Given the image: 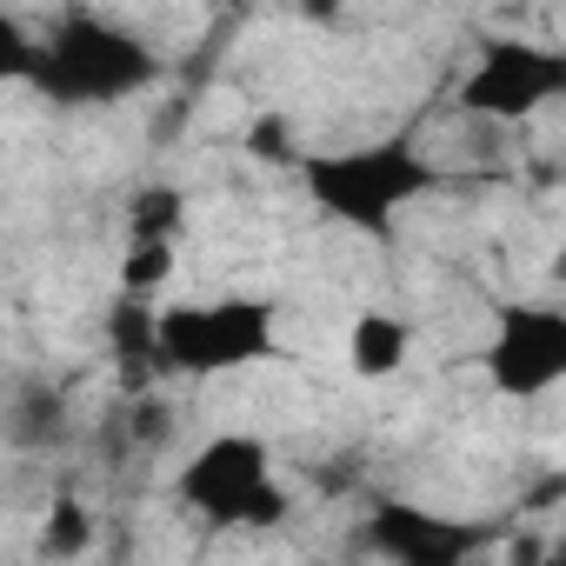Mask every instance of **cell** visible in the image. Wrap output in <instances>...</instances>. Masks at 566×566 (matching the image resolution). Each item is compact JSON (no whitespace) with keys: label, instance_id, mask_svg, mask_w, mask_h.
<instances>
[{"label":"cell","instance_id":"277c9868","mask_svg":"<svg viewBox=\"0 0 566 566\" xmlns=\"http://www.w3.org/2000/svg\"><path fill=\"white\" fill-rule=\"evenodd\" d=\"M174 493L207 526H280L294 513V493L273 473V453H266L260 433H213V440H200L180 460Z\"/></svg>","mask_w":566,"mask_h":566},{"label":"cell","instance_id":"5b68a950","mask_svg":"<svg viewBox=\"0 0 566 566\" xmlns=\"http://www.w3.org/2000/svg\"><path fill=\"white\" fill-rule=\"evenodd\" d=\"M467 120L486 127H520L553 107H566V48L533 41V34H486L453 87Z\"/></svg>","mask_w":566,"mask_h":566},{"label":"cell","instance_id":"9a60e30c","mask_svg":"<svg viewBox=\"0 0 566 566\" xmlns=\"http://www.w3.org/2000/svg\"><path fill=\"white\" fill-rule=\"evenodd\" d=\"M553 280H559V287H566V253H559V260H553Z\"/></svg>","mask_w":566,"mask_h":566},{"label":"cell","instance_id":"2e32d148","mask_svg":"<svg viewBox=\"0 0 566 566\" xmlns=\"http://www.w3.org/2000/svg\"><path fill=\"white\" fill-rule=\"evenodd\" d=\"M553 559H566V539H553Z\"/></svg>","mask_w":566,"mask_h":566},{"label":"cell","instance_id":"6da1fadb","mask_svg":"<svg viewBox=\"0 0 566 566\" xmlns=\"http://www.w3.org/2000/svg\"><path fill=\"white\" fill-rule=\"evenodd\" d=\"M301 187H307V200L334 227L387 240L420 200L447 193V167L413 134H380V140H354V147L307 154L301 160Z\"/></svg>","mask_w":566,"mask_h":566},{"label":"cell","instance_id":"7c38bea8","mask_svg":"<svg viewBox=\"0 0 566 566\" xmlns=\"http://www.w3.org/2000/svg\"><path fill=\"white\" fill-rule=\"evenodd\" d=\"M87 539H94V526H87V513H81L74 500H61V506L48 513V526H41V553H54V559L87 553Z\"/></svg>","mask_w":566,"mask_h":566},{"label":"cell","instance_id":"3957f363","mask_svg":"<svg viewBox=\"0 0 566 566\" xmlns=\"http://www.w3.org/2000/svg\"><path fill=\"white\" fill-rule=\"evenodd\" d=\"M280 354V307L260 294L167 301L160 307V367L180 380H227Z\"/></svg>","mask_w":566,"mask_h":566},{"label":"cell","instance_id":"ba28073f","mask_svg":"<svg viewBox=\"0 0 566 566\" xmlns=\"http://www.w3.org/2000/svg\"><path fill=\"white\" fill-rule=\"evenodd\" d=\"M107 354H114L127 387H147V380L167 374L160 367V301L154 294H127L120 287V301L107 307Z\"/></svg>","mask_w":566,"mask_h":566},{"label":"cell","instance_id":"30bf717a","mask_svg":"<svg viewBox=\"0 0 566 566\" xmlns=\"http://www.w3.org/2000/svg\"><path fill=\"white\" fill-rule=\"evenodd\" d=\"M187 193L180 187H140L127 200V240H180Z\"/></svg>","mask_w":566,"mask_h":566},{"label":"cell","instance_id":"8992f818","mask_svg":"<svg viewBox=\"0 0 566 566\" xmlns=\"http://www.w3.org/2000/svg\"><path fill=\"white\" fill-rule=\"evenodd\" d=\"M480 367L500 400L559 394L566 387V307L559 301H493Z\"/></svg>","mask_w":566,"mask_h":566},{"label":"cell","instance_id":"7a4b0ae2","mask_svg":"<svg viewBox=\"0 0 566 566\" xmlns=\"http://www.w3.org/2000/svg\"><path fill=\"white\" fill-rule=\"evenodd\" d=\"M21 81L54 107H127L160 81V48L94 8H67L28 48Z\"/></svg>","mask_w":566,"mask_h":566},{"label":"cell","instance_id":"52a82bcc","mask_svg":"<svg viewBox=\"0 0 566 566\" xmlns=\"http://www.w3.org/2000/svg\"><path fill=\"white\" fill-rule=\"evenodd\" d=\"M480 546H486L480 520L427 513L413 500H374V513L360 520V553H380L394 566H460Z\"/></svg>","mask_w":566,"mask_h":566},{"label":"cell","instance_id":"8fae6325","mask_svg":"<svg viewBox=\"0 0 566 566\" xmlns=\"http://www.w3.org/2000/svg\"><path fill=\"white\" fill-rule=\"evenodd\" d=\"M167 280H174V240H127V253H120V287L160 301Z\"/></svg>","mask_w":566,"mask_h":566},{"label":"cell","instance_id":"5bb4252c","mask_svg":"<svg viewBox=\"0 0 566 566\" xmlns=\"http://www.w3.org/2000/svg\"><path fill=\"white\" fill-rule=\"evenodd\" d=\"M301 14H314V21H334V14H340V0H301Z\"/></svg>","mask_w":566,"mask_h":566},{"label":"cell","instance_id":"9c48e42d","mask_svg":"<svg viewBox=\"0 0 566 566\" xmlns=\"http://www.w3.org/2000/svg\"><path fill=\"white\" fill-rule=\"evenodd\" d=\"M407 354H413V327L394 321V314H360L347 327V367H354V380H394L407 367Z\"/></svg>","mask_w":566,"mask_h":566},{"label":"cell","instance_id":"4fadbf2b","mask_svg":"<svg viewBox=\"0 0 566 566\" xmlns=\"http://www.w3.org/2000/svg\"><path fill=\"white\" fill-rule=\"evenodd\" d=\"M247 154H260V160H307V154H294L287 147V120L280 114H260V120H247Z\"/></svg>","mask_w":566,"mask_h":566}]
</instances>
